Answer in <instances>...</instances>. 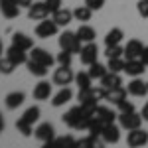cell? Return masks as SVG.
Wrapping results in <instances>:
<instances>
[{"mask_svg": "<svg viewBox=\"0 0 148 148\" xmlns=\"http://www.w3.org/2000/svg\"><path fill=\"white\" fill-rule=\"evenodd\" d=\"M91 116H93V109L77 105V107L69 109L67 113L61 116V121H63V125H67L73 130H87L89 125H91Z\"/></svg>", "mask_w": 148, "mask_h": 148, "instance_id": "cell-1", "label": "cell"}, {"mask_svg": "<svg viewBox=\"0 0 148 148\" xmlns=\"http://www.w3.org/2000/svg\"><path fill=\"white\" fill-rule=\"evenodd\" d=\"M105 97H107V89L103 85H99V87H89V89H79V93H77L79 105L87 107V109H95L99 105V101H105Z\"/></svg>", "mask_w": 148, "mask_h": 148, "instance_id": "cell-2", "label": "cell"}, {"mask_svg": "<svg viewBox=\"0 0 148 148\" xmlns=\"http://www.w3.org/2000/svg\"><path fill=\"white\" fill-rule=\"evenodd\" d=\"M38 119H40V107H30V109H26L24 114L16 121V128L22 132L24 136H32V132H34V123H38Z\"/></svg>", "mask_w": 148, "mask_h": 148, "instance_id": "cell-3", "label": "cell"}, {"mask_svg": "<svg viewBox=\"0 0 148 148\" xmlns=\"http://www.w3.org/2000/svg\"><path fill=\"white\" fill-rule=\"evenodd\" d=\"M57 44H59V47L61 49H67V51H71V53H79L81 51V42L79 38H77V32H61L59 34V38H57Z\"/></svg>", "mask_w": 148, "mask_h": 148, "instance_id": "cell-4", "label": "cell"}, {"mask_svg": "<svg viewBox=\"0 0 148 148\" xmlns=\"http://www.w3.org/2000/svg\"><path fill=\"white\" fill-rule=\"evenodd\" d=\"M142 121H144L142 114H138L136 111H132V113H119V125H121V128H125V130L140 128Z\"/></svg>", "mask_w": 148, "mask_h": 148, "instance_id": "cell-5", "label": "cell"}, {"mask_svg": "<svg viewBox=\"0 0 148 148\" xmlns=\"http://www.w3.org/2000/svg\"><path fill=\"white\" fill-rule=\"evenodd\" d=\"M75 81V73L71 71L69 65H59V67L53 71V85H59V87H67Z\"/></svg>", "mask_w": 148, "mask_h": 148, "instance_id": "cell-6", "label": "cell"}, {"mask_svg": "<svg viewBox=\"0 0 148 148\" xmlns=\"http://www.w3.org/2000/svg\"><path fill=\"white\" fill-rule=\"evenodd\" d=\"M57 30H59V26L56 24V20H53V18H51V20L46 18V20L38 22V26H36V36H38V38H42V40H47V38L56 36Z\"/></svg>", "mask_w": 148, "mask_h": 148, "instance_id": "cell-7", "label": "cell"}, {"mask_svg": "<svg viewBox=\"0 0 148 148\" xmlns=\"http://www.w3.org/2000/svg\"><path fill=\"white\" fill-rule=\"evenodd\" d=\"M34 136L38 138L40 142H44V144H51V142L56 140V128H53L51 123H42V125L34 130Z\"/></svg>", "mask_w": 148, "mask_h": 148, "instance_id": "cell-8", "label": "cell"}, {"mask_svg": "<svg viewBox=\"0 0 148 148\" xmlns=\"http://www.w3.org/2000/svg\"><path fill=\"white\" fill-rule=\"evenodd\" d=\"M79 57H81V63L89 67L91 63L97 61V57H99V46H97L95 42L85 44V46L81 47V51H79Z\"/></svg>", "mask_w": 148, "mask_h": 148, "instance_id": "cell-9", "label": "cell"}, {"mask_svg": "<svg viewBox=\"0 0 148 148\" xmlns=\"http://www.w3.org/2000/svg\"><path fill=\"white\" fill-rule=\"evenodd\" d=\"M101 140L105 144H116V142L121 140V125L116 126L114 123L105 125L103 130H101Z\"/></svg>", "mask_w": 148, "mask_h": 148, "instance_id": "cell-10", "label": "cell"}, {"mask_svg": "<svg viewBox=\"0 0 148 148\" xmlns=\"http://www.w3.org/2000/svg\"><path fill=\"white\" fill-rule=\"evenodd\" d=\"M30 59H34V61L46 65V67H51V65L57 61L56 57L51 56L47 49H44V47H32V49H30Z\"/></svg>", "mask_w": 148, "mask_h": 148, "instance_id": "cell-11", "label": "cell"}, {"mask_svg": "<svg viewBox=\"0 0 148 148\" xmlns=\"http://www.w3.org/2000/svg\"><path fill=\"white\" fill-rule=\"evenodd\" d=\"M148 142V132L142 128H134V130H128V136H126V144L130 148H138L144 146Z\"/></svg>", "mask_w": 148, "mask_h": 148, "instance_id": "cell-12", "label": "cell"}, {"mask_svg": "<svg viewBox=\"0 0 148 148\" xmlns=\"http://www.w3.org/2000/svg\"><path fill=\"white\" fill-rule=\"evenodd\" d=\"M49 16V10H47L46 2H34L30 8H28V18L30 20H36V22H42Z\"/></svg>", "mask_w": 148, "mask_h": 148, "instance_id": "cell-13", "label": "cell"}, {"mask_svg": "<svg viewBox=\"0 0 148 148\" xmlns=\"http://www.w3.org/2000/svg\"><path fill=\"white\" fill-rule=\"evenodd\" d=\"M0 14L8 20H14L20 16V6L16 0H0Z\"/></svg>", "mask_w": 148, "mask_h": 148, "instance_id": "cell-14", "label": "cell"}, {"mask_svg": "<svg viewBox=\"0 0 148 148\" xmlns=\"http://www.w3.org/2000/svg\"><path fill=\"white\" fill-rule=\"evenodd\" d=\"M146 71V63L138 57V59H126L125 63V73L130 77H140L142 73Z\"/></svg>", "mask_w": 148, "mask_h": 148, "instance_id": "cell-15", "label": "cell"}, {"mask_svg": "<svg viewBox=\"0 0 148 148\" xmlns=\"http://www.w3.org/2000/svg\"><path fill=\"white\" fill-rule=\"evenodd\" d=\"M126 91H128V95H132V97H146L148 95V83H144L142 79L134 77V79L126 85Z\"/></svg>", "mask_w": 148, "mask_h": 148, "instance_id": "cell-16", "label": "cell"}, {"mask_svg": "<svg viewBox=\"0 0 148 148\" xmlns=\"http://www.w3.org/2000/svg\"><path fill=\"white\" fill-rule=\"evenodd\" d=\"M114 116H116V114H114L109 107H101V105H97V107L93 109V119L99 121V123H103V125L114 123Z\"/></svg>", "mask_w": 148, "mask_h": 148, "instance_id": "cell-17", "label": "cell"}, {"mask_svg": "<svg viewBox=\"0 0 148 148\" xmlns=\"http://www.w3.org/2000/svg\"><path fill=\"white\" fill-rule=\"evenodd\" d=\"M142 49H144V44L140 40H128V44L125 46V59H138Z\"/></svg>", "mask_w": 148, "mask_h": 148, "instance_id": "cell-18", "label": "cell"}, {"mask_svg": "<svg viewBox=\"0 0 148 148\" xmlns=\"http://www.w3.org/2000/svg\"><path fill=\"white\" fill-rule=\"evenodd\" d=\"M12 46L20 47L24 51H30V49L34 47V40H32L30 36L22 34V32H14V34H12Z\"/></svg>", "mask_w": 148, "mask_h": 148, "instance_id": "cell-19", "label": "cell"}, {"mask_svg": "<svg viewBox=\"0 0 148 148\" xmlns=\"http://www.w3.org/2000/svg\"><path fill=\"white\" fill-rule=\"evenodd\" d=\"M51 89H53V85H49L47 81H40L34 87L32 95H34L36 101H47V99L51 97Z\"/></svg>", "mask_w": 148, "mask_h": 148, "instance_id": "cell-20", "label": "cell"}, {"mask_svg": "<svg viewBox=\"0 0 148 148\" xmlns=\"http://www.w3.org/2000/svg\"><path fill=\"white\" fill-rule=\"evenodd\" d=\"M71 99H73V91H71V87L67 85V87H61V89L51 97V105H53V107H63V105L69 103Z\"/></svg>", "mask_w": 148, "mask_h": 148, "instance_id": "cell-21", "label": "cell"}, {"mask_svg": "<svg viewBox=\"0 0 148 148\" xmlns=\"http://www.w3.org/2000/svg\"><path fill=\"white\" fill-rule=\"evenodd\" d=\"M26 101V95H24L22 91H12L6 95V99H4V105H6V109H10V111H14V109H18V107H22V103Z\"/></svg>", "mask_w": 148, "mask_h": 148, "instance_id": "cell-22", "label": "cell"}, {"mask_svg": "<svg viewBox=\"0 0 148 148\" xmlns=\"http://www.w3.org/2000/svg\"><path fill=\"white\" fill-rule=\"evenodd\" d=\"M51 18L56 20V24L59 26V28H65V26H67V24H71V20H73V10L59 8L57 12H53V14H51Z\"/></svg>", "mask_w": 148, "mask_h": 148, "instance_id": "cell-23", "label": "cell"}, {"mask_svg": "<svg viewBox=\"0 0 148 148\" xmlns=\"http://www.w3.org/2000/svg\"><path fill=\"white\" fill-rule=\"evenodd\" d=\"M6 57H8L10 61H14L16 65L28 63V56H26V51L20 49V47H16V46H10L8 49H6Z\"/></svg>", "mask_w": 148, "mask_h": 148, "instance_id": "cell-24", "label": "cell"}, {"mask_svg": "<svg viewBox=\"0 0 148 148\" xmlns=\"http://www.w3.org/2000/svg\"><path fill=\"white\" fill-rule=\"evenodd\" d=\"M126 95H128V91H126V87H114V89H109L107 91V97H105V101L113 103V105H119L121 101H125Z\"/></svg>", "mask_w": 148, "mask_h": 148, "instance_id": "cell-25", "label": "cell"}, {"mask_svg": "<svg viewBox=\"0 0 148 148\" xmlns=\"http://www.w3.org/2000/svg\"><path fill=\"white\" fill-rule=\"evenodd\" d=\"M101 85L109 91V89H114V87H121L123 85V79H121V73H114V71H109L105 77L101 79Z\"/></svg>", "mask_w": 148, "mask_h": 148, "instance_id": "cell-26", "label": "cell"}, {"mask_svg": "<svg viewBox=\"0 0 148 148\" xmlns=\"http://www.w3.org/2000/svg\"><path fill=\"white\" fill-rule=\"evenodd\" d=\"M125 38V32L121 28H111L105 36V46H119Z\"/></svg>", "mask_w": 148, "mask_h": 148, "instance_id": "cell-27", "label": "cell"}, {"mask_svg": "<svg viewBox=\"0 0 148 148\" xmlns=\"http://www.w3.org/2000/svg\"><path fill=\"white\" fill-rule=\"evenodd\" d=\"M77 38H79L83 44H89V42H95V38H97V32L93 30L91 26H87V24H81L79 30H77Z\"/></svg>", "mask_w": 148, "mask_h": 148, "instance_id": "cell-28", "label": "cell"}, {"mask_svg": "<svg viewBox=\"0 0 148 148\" xmlns=\"http://www.w3.org/2000/svg\"><path fill=\"white\" fill-rule=\"evenodd\" d=\"M26 67H28V71H30L32 75H36V77H46L47 73H49V67L42 65V63H38V61H34V59H28Z\"/></svg>", "mask_w": 148, "mask_h": 148, "instance_id": "cell-29", "label": "cell"}, {"mask_svg": "<svg viewBox=\"0 0 148 148\" xmlns=\"http://www.w3.org/2000/svg\"><path fill=\"white\" fill-rule=\"evenodd\" d=\"M93 16V10L87 6V4H83V6H77L75 10H73V18L77 20V22H89Z\"/></svg>", "mask_w": 148, "mask_h": 148, "instance_id": "cell-30", "label": "cell"}, {"mask_svg": "<svg viewBox=\"0 0 148 148\" xmlns=\"http://www.w3.org/2000/svg\"><path fill=\"white\" fill-rule=\"evenodd\" d=\"M107 73H109V67H107V65H103V63H99V61H95V63L89 65V75H91L93 79H99V81H101Z\"/></svg>", "mask_w": 148, "mask_h": 148, "instance_id": "cell-31", "label": "cell"}, {"mask_svg": "<svg viewBox=\"0 0 148 148\" xmlns=\"http://www.w3.org/2000/svg\"><path fill=\"white\" fill-rule=\"evenodd\" d=\"M75 83L79 89H89L93 87V77L89 75V71H79V73H75Z\"/></svg>", "mask_w": 148, "mask_h": 148, "instance_id": "cell-32", "label": "cell"}, {"mask_svg": "<svg viewBox=\"0 0 148 148\" xmlns=\"http://www.w3.org/2000/svg\"><path fill=\"white\" fill-rule=\"evenodd\" d=\"M105 142H99L97 140V136L95 134H89L87 138H81V140H77V146H81V148H95V146H103Z\"/></svg>", "mask_w": 148, "mask_h": 148, "instance_id": "cell-33", "label": "cell"}, {"mask_svg": "<svg viewBox=\"0 0 148 148\" xmlns=\"http://www.w3.org/2000/svg\"><path fill=\"white\" fill-rule=\"evenodd\" d=\"M125 63H126V59H123V57H113V59H109L107 67H109V71L121 73V71H125Z\"/></svg>", "mask_w": 148, "mask_h": 148, "instance_id": "cell-34", "label": "cell"}, {"mask_svg": "<svg viewBox=\"0 0 148 148\" xmlns=\"http://www.w3.org/2000/svg\"><path fill=\"white\" fill-rule=\"evenodd\" d=\"M105 56H107V59H113V57H123L125 56V47L121 46H107V49H105Z\"/></svg>", "mask_w": 148, "mask_h": 148, "instance_id": "cell-35", "label": "cell"}, {"mask_svg": "<svg viewBox=\"0 0 148 148\" xmlns=\"http://www.w3.org/2000/svg\"><path fill=\"white\" fill-rule=\"evenodd\" d=\"M16 67H18V65H16L14 61H10L8 57L0 59V73H2V75H10V73H12Z\"/></svg>", "mask_w": 148, "mask_h": 148, "instance_id": "cell-36", "label": "cell"}, {"mask_svg": "<svg viewBox=\"0 0 148 148\" xmlns=\"http://www.w3.org/2000/svg\"><path fill=\"white\" fill-rule=\"evenodd\" d=\"M57 63H59V65H69V67H71V61H73V53H71V51H67V49H61V51H59V53H57Z\"/></svg>", "mask_w": 148, "mask_h": 148, "instance_id": "cell-37", "label": "cell"}, {"mask_svg": "<svg viewBox=\"0 0 148 148\" xmlns=\"http://www.w3.org/2000/svg\"><path fill=\"white\" fill-rule=\"evenodd\" d=\"M116 107H119V111H121V113H132V111H136V109H134V103L128 101V99L121 101L119 105H116Z\"/></svg>", "mask_w": 148, "mask_h": 148, "instance_id": "cell-38", "label": "cell"}, {"mask_svg": "<svg viewBox=\"0 0 148 148\" xmlns=\"http://www.w3.org/2000/svg\"><path fill=\"white\" fill-rule=\"evenodd\" d=\"M136 10L142 18H148V0H138L136 4Z\"/></svg>", "mask_w": 148, "mask_h": 148, "instance_id": "cell-39", "label": "cell"}, {"mask_svg": "<svg viewBox=\"0 0 148 148\" xmlns=\"http://www.w3.org/2000/svg\"><path fill=\"white\" fill-rule=\"evenodd\" d=\"M44 2H46L49 14H53V12H57L59 8H61V0H44Z\"/></svg>", "mask_w": 148, "mask_h": 148, "instance_id": "cell-40", "label": "cell"}, {"mask_svg": "<svg viewBox=\"0 0 148 148\" xmlns=\"http://www.w3.org/2000/svg\"><path fill=\"white\" fill-rule=\"evenodd\" d=\"M85 4L95 12V10H101L103 6H105V0H85Z\"/></svg>", "mask_w": 148, "mask_h": 148, "instance_id": "cell-41", "label": "cell"}, {"mask_svg": "<svg viewBox=\"0 0 148 148\" xmlns=\"http://www.w3.org/2000/svg\"><path fill=\"white\" fill-rule=\"evenodd\" d=\"M56 144H69V146H77V140L73 136H63V138H56Z\"/></svg>", "mask_w": 148, "mask_h": 148, "instance_id": "cell-42", "label": "cell"}, {"mask_svg": "<svg viewBox=\"0 0 148 148\" xmlns=\"http://www.w3.org/2000/svg\"><path fill=\"white\" fill-rule=\"evenodd\" d=\"M16 2H18V6H20V8H30V6L34 4L32 0H16Z\"/></svg>", "mask_w": 148, "mask_h": 148, "instance_id": "cell-43", "label": "cell"}, {"mask_svg": "<svg viewBox=\"0 0 148 148\" xmlns=\"http://www.w3.org/2000/svg\"><path fill=\"white\" fill-rule=\"evenodd\" d=\"M140 59L146 63V67H148V46H144V49H142V53H140Z\"/></svg>", "mask_w": 148, "mask_h": 148, "instance_id": "cell-44", "label": "cell"}, {"mask_svg": "<svg viewBox=\"0 0 148 148\" xmlns=\"http://www.w3.org/2000/svg\"><path fill=\"white\" fill-rule=\"evenodd\" d=\"M140 114H142V119H144V121H148V101L144 103V107H142V111H140Z\"/></svg>", "mask_w": 148, "mask_h": 148, "instance_id": "cell-45", "label": "cell"}, {"mask_svg": "<svg viewBox=\"0 0 148 148\" xmlns=\"http://www.w3.org/2000/svg\"><path fill=\"white\" fill-rule=\"evenodd\" d=\"M4 130V119H2V113H0V132Z\"/></svg>", "mask_w": 148, "mask_h": 148, "instance_id": "cell-46", "label": "cell"}, {"mask_svg": "<svg viewBox=\"0 0 148 148\" xmlns=\"http://www.w3.org/2000/svg\"><path fill=\"white\" fill-rule=\"evenodd\" d=\"M2 51H4V47H2V42H0V57H2Z\"/></svg>", "mask_w": 148, "mask_h": 148, "instance_id": "cell-47", "label": "cell"}, {"mask_svg": "<svg viewBox=\"0 0 148 148\" xmlns=\"http://www.w3.org/2000/svg\"><path fill=\"white\" fill-rule=\"evenodd\" d=\"M0 59H2V57H0Z\"/></svg>", "mask_w": 148, "mask_h": 148, "instance_id": "cell-48", "label": "cell"}, {"mask_svg": "<svg viewBox=\"0 0 148 148\" xmlns=\"http://www.w3.org/2000/svg\"><path fill=\"white\" fill-rule=\"evenodd\" d=\"M146 83H148V81H146Z\"/></svg>", "mask_w": 148, "mask_h": 148, "instance_id": "cell-49", "label": "cell"}]
</instances>
